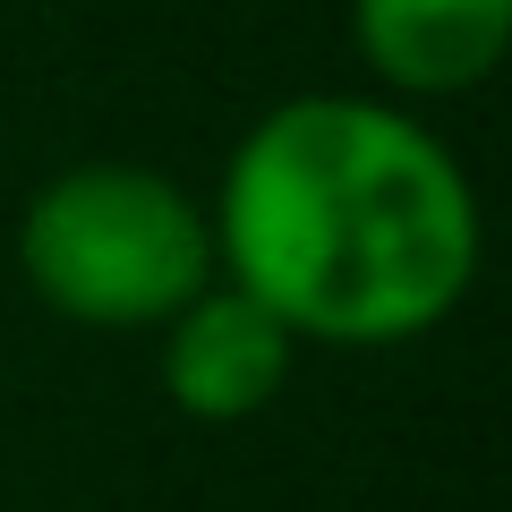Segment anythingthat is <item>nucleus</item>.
I'll return each instance as SVG.
<instances>
[{
    "mask_svg": "<svg viewBox=\"0 0 512 512\" xmlns=\"http://www.w3.org/2000/svg\"><path fill=\"white\" fill-rule=\"evenodd\" d=\"M214 256L299 342H419L478 274V197L410 111L291 94L222 171Z\"/></svg>",
    "mask_w": 512,
    "mask_h": 512,
    "instance_id": "f257e3e1",
    "label": "nucleus"
},
{
    "mask_svg": "<svg viewBox=\"0 0 512 512\" xmlns=\"http://www.w3.org/2000/svg\"><path fill=\"white\" fill-rule=\"evenodd\" d=\"M18 265L43 308L103 333L171 325L222 274L214 214L146 163H77L43 180L18 222Z\"/></svg>",
    "mask_w": 512,
    "mask_h": 512,
    "instance_id": "f03ea898",
    "label": "nucleus"
},
{
    "mask_svg": "<svg viewBox=\"0 0 512 512\" xmlns=\"http://www.w3.org/2000/svg\"><path fill=\"white\" fill-rule=\"evenodd\" d=\"M299 359V333L282 325L274 308H256L248 291H197L163 333V384L171 402L205 427H239L256 419L265 402H282Z\"/></svg>",
    "mask_w": 512,
    "mask_h": 512,
    "instance_id": "7ed1b4c3",
    "label": "nucleus"
},
{
    "mask_svg": "<svg viewBox=\"0 0 512 512\" xmlns=\"http://www.w3.org/2000/svg\"><path fill=\"white\" fill-rule=\"evenodd\" d=\"M367 69L402 94H470L512 43V0H350Z\"/></svg>",
    "mask_w": 512,
    "mask_h": 512,
    "instance_id": "20e7f679",
    "label": "nucleus"
}]
</instances>
